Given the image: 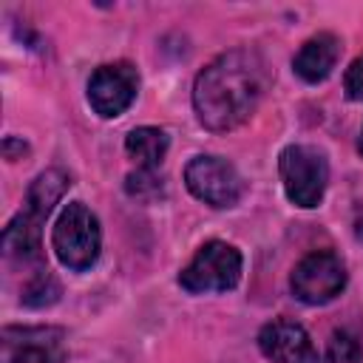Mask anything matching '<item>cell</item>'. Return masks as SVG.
I'll return each instance as SVG.
<instances>
[{
  "instance_id": "4",
  "label": "cell",
  "mask_w": 363,
  "mask_h": 363,
  "mask_svg": "<svg viewBox=\"0 0 363 363\" xmlns=\"http://www.w3.org/2000/svg\"><path fill=\"white\" fill-rule=\"evenodd\" d=\"M241 252L227 241H204L193 261L179 272V286L190 295L230 292L241 281Z\"/></svg>"
},
{
  "instance_id": "11",
  "label": "cell",
  "mask_w": 363,
  "mask_h": 363,
  "mask_svg": "<svg viewBox=\"0 0 363 363\" xmlns=\"http://www.w3.org/2000/svg\"><path fill=\"white\" fill-rule=\"evenodd\" d=\"M337 57H340V40L332 31H320L298 48V54L292 57V71L303 82L318 85L335 71Z\"/></svg>"
},
{
  "instance_id": "1",
  "label": "cell",
  "mask_w": 363,
  "mask_h": 363,
  "mask_svg": "<svg viewBox=\"0 0 363 363\" xmlns=\"http://www.w3.org/2000/svg\"><path fill=\"white\" fill-rule=\"evenodd\" d=\"M269 74L264 60L250 48H233L218 54L193 82V108L199 122L213 133H227L244 125L264 91Z\"/></svg>"
},
{
  "instance_id": "10",
  "label": "cell",
  "mask_w": 363,
  "mask_h": 363,
  "mask_svg": "<svg viewBox=\"0 0 363 363\" xmlns=\"http://www.w3.org/2000/svg\"><path fill=\"white\" fill-rule=\"evenodd\" d=\"M258 349L272 363H320L309 332L292 318H275L261 326Z\"/></svg>"
},
{
  "instance_id": "3",
  "label": "cell",
  "mask_w": 363,
  "mask_h": 363,
  "mask_svg": "<svg viewBox=\"0 0 363 363\" xmlns=\"http://www.w3.org/2000/svg\"><path fill=\"white\" fill-rule=\"evenodd\" d=\"M51 247L60 264L74 272L94 267L102 250V233L96 216L82 201H68L54 221Z\"/></svg>"
},
{
  "instance_id": "8",
  "label": "cell",
  "mask_w": 363,
  "mask_h": 363,
  "mask_svg": "<svg viewBox=\"0 0 363 363\" xmlns=\"http://www.w3.org/2000/svg\"><path fill=\"white\" fill-rule=\"evenodd\" d=\"M184 184L199 201L210 207H235L244 196V182L238 170L221 156L190 159L184 167Z\"/></svg>"
},
{
  "instance_id": "18",
  "label": "cell",
  "mask_w": 363,
  "mask_h": 363,
  "mask_svg": "<svg viewBox=\"0 0 363 363\" xmlns=\"http://www.w3.org/2000/svg\"><path fill=\"white\" fill-rule=\"evenodd\" d=\"M354 233H357V238H360V241H363V216H360V218H357V230H354Z\"/></svg>"
},
{
  "instance_id": "17",
  "label": "cell",
  "mask_w": 363,
  "mask_h": 363,
  "mask_svg": "<svg viewBox=\"0 0 363 363\" xmlns=\"http://www.w3.org/2000/svg\"><path fill=\"white\" fill-rule=\"evenodd\" d=\"M23 153H28L26 142H20V139H14V136H6V142H3V156H6L9 162H17V159H23Z\"/></svg>"
},
{
  "instance_id": "5",
  "label": "cell",
  "mask_w": 363,
  "mask_h": 363,
  "mask_svg": "<svg viewBox=\"0 0 363 363\" xmlns=\"http://www.w3.org/2000/svg\"><path fill=\"white\" fill-rule=\"evenodd\" d=\"M278 173L284 182V193L292 204L309 210L318 207L326 182H329V162L312 145H289L278 156Z\"/></svg>"
},
{
  "instance_id": "7",
  "label": "cell",
  "mask_w": 363,
  "mask_h": 363,
  "mask_svg": "<svg viewBox=\"0 0 363 363\" xmlns=\"http://www.w3.org/2000/svg\"><path fill=\"white\" fill-rule=\"evenodd\" d=\"M65 329L62 326H3L0 329V363H65Z\"/></svg>"
},
{
  "instance_id": "15",
  "label": "cell",
  "mask_w": 363,
  "mask_h": 363,
  "mask_svg": "<svg viewBox=\"0 0 363 363\" xmlns=\"http://www.w3.org/2000/svg\"><path fill=\"white\" fill-rule=\"evenodd\" d=\"M125 190L133 196V199H142V201H150V199H159L162 196V179H156L153 170H136L125 179Z\"/></svg>"
},
{
  "instance_id": "19",
  "label": "cell",
  "mask_w": 363,
  "mask_h": 363,
  "mask_svg": "<svg viewBox=\"0 0 363 363\" xmlns=\"http://www.w3.org/2000/svg\"><path fill=\"white\" fill-rule=\"evenodd\" d=\"M357 150H360V156H363V130H360V139H357Z\"/></svg>"
},
{
  "instance_id": "16",
  "label": "cell",
  "mask_w": 363,
  "mask_h": 363,
  "mask_svg": "<svg viewBox=\"0 0 363 363\" xmlns=\"http://www.w3.org/2000/svg\"><path fill=\"white\" fill-rule=\"evenodd\" d=\"M343 88L352 102H363V54L352 60V65L343 74Z\"/></svg>"
},
{
  "instance_id": "14",
  "label": "cell",
  "mask_w": 363,
  "mask_h": 363,
  "mask_svg": "<svg viewBox=\"0 0 363 363\" xmlns=\"http://www.w3.org/2000/svg\"><path fill=\"white\" fill-rule=\"evenodd\" d=\"M326 360L329 363H360L363 360V346H360L357 335L349 332V329L332 332L329 346H326Z\"/></svg>"
},
{
  "instance_id": "13",
  "label": "cell",
  "mask_w": 363,
  "mask_h": 363,
  "mask_svg": "<svg viewBox=\"0 0 363 363\" xmlns=\"http://www.w3.org/2000/svg\"><path fill=\"white\" fill-rule=\"evenodd\" d=\"M57 301H60V284L48 269L34 272L28 278V284L23 286V295H20V303L31 306V309H43V306H51Z\"/></svg>"
},
{
  "instance_id": "9",
  "label": "cell",
  "mask_w": 363,
  "mask_h": 363,
  "mask_svg": "<svg viewBox=\"0 0 363 363\" xmlns=\"http://www.w3.org/2000/svg\"><path fill=\"white\" fill-rule=\"evenodd\" d=\"M139 91V71L130 62H108L99 65L88 79V102L94 113L102 119H113L125 113Z\"/></svg>"
},
{
  "instance_id": "12",
  "label": "cell",
  "mask_w": 363,
  "mask_h": 363,
  "mask_svg": "<svg viewBox=\"0 0 363 363\" xmlns=\"http://www.w3.org/2000/svg\"><path fill=\"white\" fill-rule=\"evenodd\" d=\"M167 145H170L167 133H164L162 128H150V125L133 128V130L125 136V150H128V156H130L142 170H156V167L162 164L164 153H167Z\"/></svg>"
},
{
  "instance_id": "6",
  "label": "cell",
  "mask_w": 363,
  "mask_h": 363,
  "mask_svg": "<svg viewBox=\"0 0 363 363\" xmlns=\"http://www.w3.org/2000/svg\"><path fill=\"white\" fill-rule=\"evenodd\" d=\"M346 286V267L337 252L332 250H312L303 255L292 275H289V289L301 303L309 306H323L335 301Z\"/></svg>"
},
{
  "instance_id": "2",
  "label": "cell",
  "mask_w": 363,
  "mask_h": 363,
  "mask_svg": "<svg viewBox=\"0 0 363 363\" xmlns=\"http://www.w3.org/2000/svg\"><path fill=\"white\" fill-rule=\"evenodd\" d=\"M68 184H71V179L60 167L43 170L31 182V187L26 193V207L3 230V255L9 264L48 269L45 255H43V224L51 216L54 204L68 190Z\"/></svg>"
}]
</instances>
